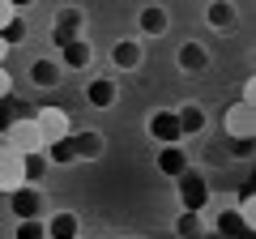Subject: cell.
<instances>
[{
  "label": "cell",
  "instance_id": "1",
  "mask_svg": "<svg viewBox=\"0 0 256 239\" xmlns=\"http://www.w3.org/2000/svg\"><path fill=\"white\" fill-rule=\"evenodd\" d=\"M102 154V132H68V137L52 141L43 150V158L52 166H68V162H86V158Z\"/></svg>",
  "mask_w": 256,
  "mask_h": 239
},
{
  "label": "cell",
  "instance_id": "2",
  "mask_svg": "<svg viewBox=\"0 0 256 239\" xmlns=\"http://www.w3.org/2000/svg\"><path fill=\"white\" fill-rule=\"evenodd\" d=\"M222 128H226V137L235 141L239 158L252 154V137H256V107L252 102H226V111H222Z\"/></svg>",
  "mask_w": 256,
  "mask_h": 239
},
{
  "label": "cell",
  "instance_id": "3",
  "mask_svg": "<svg viewBox=\"0 0 256 239\" xmlns=\"http://www.w3.org/2000/svg\"><path fill=\"white\" fill-rule=\"evenodd\" d=\"M0 137H4V146H9V150H18V154H43V150H47V141H43V132H38V120L34 116L13 120Z\"/></svg>",
  "mask_w": 256,
  "mask_h": 239
},
{
  "label": "cell",
  "instance_id": "4",
  "mask_svg": "<svg viewBox=\"0 0 256 239\" xmlns=\"http://www.w3.org/2000/svg\"><path fill=\"white\" fill-rule=\"evenodd\" d=\"M175 192H180V210H196V214H205V205H210V180H205L196 166H188V171H180L175 175Z\"/></svg>",
  "mask_w": 256,
  "mask_h": 239
},
{
  "label": "cell",
  "instance_id": "5",
  "mask_svg": "<svg viewBox=\"0 0 256 239\" xmlns=\"http://www.w3.org/2000/svg\"><path fill=\"white\" fill-rule=\"evenodd\" d=\"M82 30H86V13L77 9V4H64L60 13H56V22H52V47L60 52V47H68L73 38H82Z\"/></svg>",
  "mask_w": 256,
  "mask_h": 239
},
{
  "label": "cell",
  "instance_id": "6",
  "mask_svg": "<svg viewBox=\"0 0 256 239\" xmlns=\"http://www.w3.org/2000/svg\"><path fill=\"white\" fill-rule=\"evenodd\" d=\"M34 120H38V132H43L47 146L73 132V116H68V107H56V102H47V107H34Z\"/></svg>",
  "mask_w": 256,
  "mask_h": 239
},
{
  "label": "cell",
  "instance_id": "7",
  "mask_svg": "<svg viewBox=\"0 0 256 239\" xmlns=\"http://www.w3.org/2000/svg\"><path fill=\"white\" fill-rule=\"evenodd\" d=\"M9 210H13V218H18V222H26V218H43L47 196L38 192V184H22V188H13V192H9Z\"/></svg>",
  "mask_w": 256,
  "mask_h": 239
},
{
  "label": "cell",
  "instance_id": "8",
  "mask_svg": "<svg viewBox=\"0 0 256 239\" xmlns=\"http://www.w3.org/2000/svg\"><path fill=\"white\" fill-rule=\"evenodd\" d=\"M22 184H26V158L0 141V192L9 196L13 188H22Z\"/></svg>",
  "mask_w": 256,
  "mask_h": 239
},
{
  "label": "cell",
  "instance_id": "9",
  "mask_svg": "<svg viewBox=\"0 0 256 239\" xmlns=\"http://www.w3.org/2000/svg\"><path fill=\"white\" fill-rule=\"evenodd\" d=\"M146 128H150V137H154L158 146H180V141H184L180 116H175V111H154V116L146 120Z\"/></svg>",
  "mask_w": 256,
  "mask_h": 239
},
{
  "label": "cell",
  "instance_id": "10",
  "mask_svg": "<svg viewBox=\"0 0 256 239\" xmlns=\"http://www.w3.org/2000/svg\"><path fill=\"white\" fill-rule=\"evenodd\" d=\"M111 64L124 68V73H132V68L146 64V47H141L137 38H120V43L111 47Z\"/></svg>",
  "mask_w": 256,
  "mask_h": 239
},
{
  "label": "cell",
  "instance_id": "11",
  "mask_svg": "<svg viewBox=\"0 0 256 239\" xmlns=\"http://www.w3.org/2000/svg\"><path fill=\"white\" fill-rule=\"evenodd\" d=\"M214 226H218V235L226 239H256V226H248L244 218L235 214V205H226V210H218V218H214Z\"/></svg>",
  "mask_w": 256,
  "mask_h": 239
},
{
  "label": "cell",
  "instance_id": "12",
  "mask_svg": "<svg viewBox=\"0 0 256 239\" xmlns=\"http://www.w3.org/2000/svg\"><path fill=\"white\" fill-rule=\"evenodd\" d=\"M94 64V47L86 43V38H73L68 47H60V68H73V73H82V68Z\"/></svg>",
  "mask_w": 256,
  "mask_h": 239
},
{
  "label": "cell",
  "instance_id": "13",
  "mask_svg": "<svg viewBox=\"0 0 256 239\" xmlns=\"http://www.w3.org/2000/svg\"><path fill=\"white\" fill-rule=\"evenodd\" d=\"M137 26H141V34L158 38V34H166V30H171V13H166L162 4H146V9L137 13Z\"/></svg>",
  "mask_w": 256,
  "mask_h": 239
},
{
  "label": "cell",
  "instance_id": "14",
  "mask_svg": "<svg viewBox=\"0 0 256 239\" xmlns=\"http://www.w3.org/2000/svg\"><path fill=\"white\" fill-rule=\"evenodd\" d=\"M116 98H120V86L111 82V77H94V82L86 86V102H90V107H98V111L116 107Z\"/></svg>",
  "mask_w": 256,
  "mask_h": 239
},
{
  "label": "cell",
  "instance_id": "15",
  "mask_svg": "<svg viewBox=\"0 0 256 239\" xmlns=\"http://www.w3.org/2000/svg\"><path fill=\"white\" fill-rule=\"evenodd\" d=\"M188 166H192V158H188L184 146H158V171H162L166 180H175V175L188 171Z\"/></svg>",
  "mask_w": 256,
  "mask_h": 239
},
{
  "label": "cell",
  "instance_id": "16",
  "mask_svg": "<svg viewBox=\"0 0 256 239\" xmlns=\"http://www.w3.org/2000/svg\"><path fill=\"white\" fill-rule=\"evenodd\" d=\"M30 86H34V90H52V86H60V60L38 56L34 64H30Z\"/></svg>",
  "mask_w": 256,
  "mask_h": 239
},
{
  "label": "cell",
  "instance_id": "17",
  "mask_svg": "<svg viewBox=\"0 0 256 239\" xmlns=\"http://www.w3.org/2000/svg\"><path fill=\"white\" fill-rule=\"evenodd\" d=\"M43 226H47V239H73V235H82V218H77V214H68V210L52 214Z\"/></svg>",
  "mask_w": 256,
  "mask_h": 239
},
{
  "label": "cell",
  "instance_id": "18",
  "mask_svg": "<svg viewBox=\"0 0 256 239\" xmlns=\"http://www.w3.org/2000/svg\"><path fill=\"white\" fill-rule=\"evenodd\" d=\"M205 230H210L205 214H196V210H180V218H175V235H180V239H205Z\"/></svg>",
  "mask_w": 256,
  "mask_h": 239
},
{
  "label": "cell",
  "instance_id": "19",
  "mask_svg": "<svg viewBox=\"0 0 256 239\" xmlns=\"http://www.w3.org/2000/svg\"><path fill=\"white\" fill-rule=\"evenodd\" d=\"M205 64H210V52H205V43H196V38H192V43L180 47V68H184V73H201Z\"/></svg>",
  "mask_w": 256,
  "mask_h": 239
},
{
  "label": "cell",
  "instance_id": "20",
  "mask_svg": "<svg viewBox=\"0 0 256 239\" xmlns=\"http://www.w3.org/2000/svg\"><path fill=\"white\" fill-rule=\"evenodd\" d=\"M205 22H210L214 30H235V4H230V0H210Z\"/></svg>",
  "mask_w": 256,
  "mask_h": 239
},
{
  "label": "cell",
  "instance_id": "21",
  "mask_svg": "<svg viewBox=\"0 0 256 239\" xmlns=\"http://www.w3.org/2000/svg\"><path fill=\"white\" fill-rule=\"evenodd\" d=\"M175 116H180V132L184 137H196V132L205 128V107H196V102H184Z\"/></svg>",
  "mask_w": 256,
  "mask_h": 239
},
{
  "label": "cell",
  "instance_id": "22",
  "mask_svg": "<svg viewBox=\"0 0 256 239\" xmlns=\"http://www.w3.org/2000/svg\"><path fill=\"white\" fill-rule=\"evenodd\" d=\"M22 116H34V107H30V102H22L18 94H9V98H0V132L9 128L13 120H22Z\"/></svg>",
  "mask_w": 256,
  "mask_h": 239
},
{
  "label": "cell",
  "instance_id": "23",
  "mask_svg": "<svg viewBox=\"0 0 256 239\" xmlns=\"http://www.w3.org/2000/svg\"><path fill=\"white\" fill-rule=\"evenodd\" d=\"M13 239H47L43 218H26V222H18V226H13Z\"/></svg>",
  "mask_w": 256,
  "mask_h": 239
},
{
  "label": "cell",
  "instance_id": "24",
  "mask_svg": "<svg viewBox=\"0 0 256 239\" xmlns=\"http://www.w3.org/2000/svg\"><path fill=\"white\" fill-rule=\"evenodd\" d=\"M0 38H4L9 47H18L22 38H26V18H22V13H13V22H9L4 30H0Z\"/></svg>",
  "mask_w": 256,
  "mask_h": 239
},
{
  "label": "cell",
  "instance_id": "25",
  "mask_svg": "<svg viewBox=\"0 0 256 239\" xmlns=\"http://www.w3.org/2000/svg\"><path fill=\"white\" fill-rule=\"evenodd\" d=\"M22 158H26V184H38L47 171V158L43 154H22Z\"/></svg>",
  "mask_w": 256,
  "mask_h": 239
},
{
  "label": "cell",
  "instance_id": "26",
  "mask_svg": "<svg viewBox=\"0 0 256 239\" xmlns=\"http://www.w3.org/2000/svg\"><path fill=\"white\" fill-rule=\"evenodd\" d=\"M235 214L248 222V226H256V201H252V192H248V188L239 192V205H235Z\"/></svg>",
  "mask_w": 256,
  "mask_h": 239
},
{
  "label": "cell",
  "instance_id": "27",
  "mask_svg": "<svg viewBox=\"0 0 256 239\" xmlns=\"http://www.w3.org/2000/svg\"><path fill=\"white\" fill-rule=\"evenodd\" d=\"M13 94V77H9V68L0 64V98H9Z\"/></svg>",
  "mask_w": 256,
  "mask_h": 239
},
{
  "label": "cell",
  "instance_id": "28",
  "mask_svg": "<svg viewBox=\"0 0 256 239\" xmlns=\"http://www.w3.org/2000/svg\"><path fill=\"white\" fill-rule=\"evenodd\" d=\"M13 13H18V9H13L9 0H0V30H4V26H9V22H13Z\"/></svg>",
  "mask_w": 256,
  "mask_h": 239
},
{
  "label": "cell",
  "instance_id": "29",
  "mask_svg": "<svg viewBox=\"0 0 256 239\" xmlns=\"http://www.w3.org/2000/svg\"><path fill=\"white\" fill-rule=\"evenodd\" d=\"M9 4H13V9H18V13H26L30 4H34V0H9Z\"/></svg>",
  "mask_w": 256,
  "mask_h": 239
},
{
  "label": "cell",
  "instance_id": "30",
  "mask_svg": "<svg viewBox=\"0 0 256 239\" xmlns=\"http://www.w3.org/2000/svg\"><path fill=\"white\" fill-rule=\"evenodd\" d=\"M9 52H13V47L4 43V38H0V64H4V60H9Z\"/></svg>",
  "mask_w": 256,
  "mask_h": 239
},
{
  "label": "cell",
  "instance_id": "31",
  "mask_svg": "<svg viewBox=\"0 0 256 239\" xmlns=\"http://www.w3.org/2000/svg\"><path fill=\"white\" fill-rule=\"evenodd\" d=\"M128 239H137V235H128Z\"/></svg>",
  "mask_w": 256,
  "mask_h": 239
},
{
  "label": "cell",
  "instance_id": "32",
  "mask_svg": "<svg viewBox=\"0 0 256 239\" xmlns=\"http://www.w3.org/2000/svg\"><path fill=\"white\" fill-rule=\"evenodd\" d=\"M107 239H116V235H107Z\"/></svg>",
  "mask_w": 256,
  "mask_h": 239
},
{
  "label": "cell",
  "instance_id": "33",
  "mask_svg": "<svg viewBox=\"0 0 256 239\" xmlns=\"http://www.w3.org/2000/svg\"><path fill=\"white\" fill-rule=\"evenodd\" d=\"M73 239H82V235H73Z\"/></svg>",
  "mask_w": 256,
  "mask_h": 239
}]
</instances>
